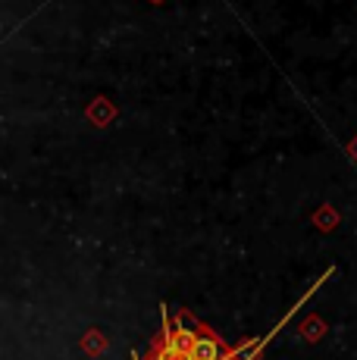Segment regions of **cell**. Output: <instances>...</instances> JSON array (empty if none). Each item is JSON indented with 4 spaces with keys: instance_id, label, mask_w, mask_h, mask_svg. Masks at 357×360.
<instances>
[{
    "instance_id": "cell-1",
    "label": "cell",
    "mask_w": 357,
    "mask_h": 360,
    "mask_svg": "<svg viewBox=\"0 0 357 360\" xmlns=\"http://www.w3.org/2000/svg\"><path fill=\"white\" fill-rule=\"evenodd\" d=\"M160 314H163V332L154 342V348H150V360H191L185 351L176 348V326H173V320H169V310L163 307Z\"/></svg>"
},
{
    "instance_id": "cell-2",
    "label": "cell",
    "mask_w": 357,
    "mask_h": 360,
    "mask_svg": "<svg viewBox=\"0 0 357 360\" xmlns=\"http://www.w3.org/2000/svg\"><path fill=\"white\" fill-rule=\"evenodd\" d=\"M226 354H229V351L223 348V342H219L216 335H210V332L201 329L195 348H191V360H223Z\"/></svg>"
}]
</instances>
